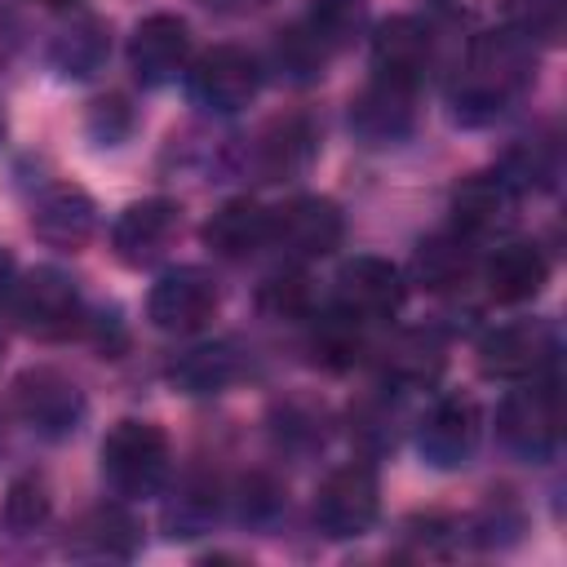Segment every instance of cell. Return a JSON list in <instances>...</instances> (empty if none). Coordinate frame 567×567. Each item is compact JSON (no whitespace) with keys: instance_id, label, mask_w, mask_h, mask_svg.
Segmentation results:
<instances>
[{"instance_id":"cell-1","label":"cell","mask_w":567,"mask_h":567,"mask_svg":"<svg viewBox=\"0 0 567 567\" xmlns=\"http://www.w3.org/2000/svg\"><path fill=\"white\" fill-rule=\"evenodd\" d=\"M532 80H536V49L527 35H518L514 27L478 31L447 80L452 120L465 128L492 124L527 93Z\"/></svg>"},{"instance_id":"cell-37","label":"cell","mask_w":567,"mask_h":567,"mask_svg":"<svg viewBox=\"0 0 567 567\" xmlns=\"http://www.w3.org/2000/svg\"><path fill=\"white\" fill-rule=\"evenodd\" d=\"M394 421H399V412L385 403V394L381 399H368V403H359V412H354V434L368 443V447H394Z\"/></svg>"},{"instance_id":"cell-15","label":"cell","mask_w":567,"mask_h":567,"mask_svg":"<svg viewBox=\"0 0 567 567\" xmlns=\"http://www.w3.org/2000/svg\"><path fill=\"white\" fill-rule=\"evenodd\" d=\"M434 62H439V40H434L430 22L403 13V18H390V22L377 27V35H372V71L381 80L421 89L425 75L434 71Z\"/></svg>"},{"instance_id":"cell-39","label":"cell","mask_w":567,"mask_h":567,"mask_svg":"<svg viewBox=\"0 0 567 567\" xmlns=\"http://www.w3.org/2000/svg\"><path fill=\"white\" fill-rule=\"evenodd\" d=\"M199 4L213 9V13H257V9H266L275 0H199Z\"/></svg>"},{"instance_id":"cell-34","label":"cell","mask_w":567,"mask_h":567,"mask_svg":"<svg viewBox=\"0 0 567 567\" xmlns=\"http://www.w3.org/2000/svg\"><path fill=\"white\" fill-rule=\"evenodd\" d=\"M257 301H261V310L270 319H310V288H306L301 275H275V279H266L261 292H257Z\"/></svg>"},{"instance_id":"cell-18","label":"cell","mask_w":567,"mask_h":567,"mask_svg":"<svg viewBox=\"0 0 567 567\" xmlns=\"http://www.w3.org/2000/svg\"><path fill=\"white\" fill-rule=\"evenodd\" d=\"M315 151H319L315 124L306 115H279V120L261 124V133L252 137V146L244 151V168L257 182H288V177L306 173Z\"/></svg>"},{"instance_id":"cell-25","label":"cell","mask_w":567,"mask_h":567,"mask_svg":"<svg viewBox=\"0 0 567 567\" xmlns=\"http://www.w3.org/2000/svg\"><path fill=\"white\" fill-rule=\"evenodd\" d=\"M474 266H478V261H474V239H465L461 230H439V235L421 239L416 261H412L416 284L430 288V292H452V288H461V284L474 275Z\"/></svg>"},{"instance_id":"cell-33","label":"cell","mask_w":567,"mask_h":567,"mask_svg":"<svg viewBox=\"0 0 567 567\" xmlns=\"http://www.w3.org/2000/svg\"><path fill=\"white\" fill-rule=\"evenodd\" d=\"M133 124H137V115H133V106L124 102V97H97L93 106H89V120H84V128H89V137L97 142V146H124L128 142V133H133Z\"/></svg>"},{"instance_id":"cell-11","label":"cell","mask_w":567,"mask_h":567,"mask_svg":"<svg viewBox=\"0 0 567 567\" xmlns=\"http://www.w3.org/2000/svg\"><path fill=\"white\" fill-rule=\"evenodd\" d=\"M483 439L478 403L465 394H439L416 421V447L434 470H461L474 461Z\"/></svg>"},{"instance_id":"cell-32","label":"cell","mask_w":567,"mask_h":567,"mask_svg":"<svg viewBox=\"0 0 567 567\" xmlns=\"http://www.w3.org/2000/svg\"><path fill=\"white\" fill-rule=\"evenodd\" d=\"M301 22L323 40L328 53H341L368 31V0H310Z\"/></svg>"},{"instance_id":"cell-29","label":"cell","mask_w":567,"mask_h":567,"mask_svg":"<svg viewBox=\"0 0 567 567\" xmlns=\"http://www.w3.org/2000/svg\"><path fill=\"white\" fill-rule=\"evenodd\" d=\"M0 518H4V532L13 540L40 536L49 527V518H53V487H49V478L35 474V470L18 474L9 483V492H4V514Z\"/></svg>"},{"instance_id":"cell-43","label":"cell","mask_w":567,"mask_h":567,"mask_svg":"<svg viewBox=\"0 0 567 567\" xmlns=\"http://www.w3.org/2000/svg\"><path fill=\"white\" fill-rule=\"evenodd\" d=\"M0 452H4V425H0Z\"/></svg>"},{"instance_id":"cell-21","label":"cell","mask_w":567,"mask_h":567,"mask_svg":"<svg viewBox=\"0 0 567 567\" xmlns=\"http://www.w3.org/2000/svg\"><path fill=\"white\" fill-rule=\"evenodd\" d=\"M244 372H248V354L239 350V341H199V346L173 354L164 368V377L182 394H221Z\"/></svg>"},{"instance_id":"cell-10","label":"cell","mask_w":567,"mask_h":567,"mask_svg":"<svg viewBox=\"0 0 567 567\" xmlns=\"http://www.w3.org/2000/svg\"><path fill=\"white\" fill-rule=\"evenodd\" d=\"M217 306H221L217 279L204 266H173L151 284L146 319L168 337H190L217 315Z\"/></svg>"},{"instance_id":"cell-16","label":"cell","mask_w":567,"mask_h":567,"mask_svg":"<svg viewBox=\"0 0 567 567\" xmlns=\"http://www.w3.org/2000/svg\"><path fill=\"white\" fill-rule=\"evenodd\" d=\"M177 230H182V204H173V199H164V195L137 199V204H128V208L115 217V226H111V248H115V257H120L124 266L142 270V266H155V261L173 248Z\"/></svg>"},{"instance_id":"cell-24","label":"cell","mask_w":567,"mask_h":567,"mask_svg":"<svg viewBox=\"0 0 567 567\" xmlns=\"http://www.w3.org/2000/svg\"><path fill=\"white\" fill-rule=\"evenodd\" d=\"M447 363V346L434 328H412V332H399L385 350H381V372L390 385L399 390H425L439 381Z\"/></svg>"},{"instance_id":"cell-26","label":"cell","mask_w":567,"mask_h":567,"mask_svg":"<svg viewBox=\"0 0 567 567\" xmlns=\"http://www.w3.org/2000/svg\"><path fill=\"white\" fill-rule=\"evenodd\" d=\"M501 177L523 195V190H549L558 182V168H563V151H558V137L549 128L532 133V137H518L505 159L496 164Z\"/></svg>"},{"instance_id":"cell-7","label":"cell","mask_w":567,"mask_h":567,"mask_svg":"<svg viewBox=\"0 0 567 567\" xmlns=\"http://www.w3.org/2000/svg\"><path fill=\"white\" fill-rule=\"evenodd\" d=\"M186 89H190V102L199 111H208V115H235V111H244L257 97L261 66L239 44H213L208 53H199L186 66Z\"/></svg>"},{"instance_id":"cell-41","label":"cell","mask_w":567,"mask_h":567,"mask_svg":"<svg viewBox=\"0 0 567 567\" xmlns=\"http://www.w3.org/2000/svg\"><path fill=\"white\" fill-rule=\"evenodd\" d=\"M40 4H71V0H40Z\"/></svg>"},{"instance_id":"cell-17","label":"cell","mask_w":567,"mask_h":567,"mask_svg":"<svg viewBox=\"0 0 567 567\" xmlns=\"http://www.w3.org/2000/svg\"><path fill=\"white\" fill-rule=\"evenodd\" d=\"M514 217H518V190L501 177V168L470 173L452 190V230H461L474 244L505 235L514 226Z\"/></svg>"},{"instance_id":"cell-23","label":"cell","mask_w":567,"mask_h":567,"mask_svg":"<svg viewBox=\"0 0 567 567\" xmlns=\"http://www.w3.org/2000/svg\"><path fill=\"white\" fill-rule=\"evenodd\" d=\"M204 244L221 261H248L270 244V208L257 199H226L204 221Z\"/></svg>"},{"instance_id":"cell-38","label":"cell","mask_w":567,"mask_h":567,"mask_svg":"<svg viewBox=\"0 0 567 567\" xmlns=\"http://www.w3.org/2000/svg\"><path fill=\"white\" fill-rule=\"evenodd\" d=\"M443 9L478 31H492V27H514L518 0H443Z\"/></svg>"},{"instance_id":"cell-8","label":"cell","mask_w":567,"mask_h":567,"mask_svg":"<svg viewBox=\"0 0 567 567\" xmlns=\"http://www.w3.org/2000/svg\"><path fill=\"white\" fill-rule=\"evenodd\" d=\"M403 297H408V284L399 266L385 257H354L332 279V310L363 328L390 323L403 310Z\"/></svg>"},{"instance_id":"cell-27","label":"cell","mask_w":567,"mask_h":567,"mask_svg":"<svg viewBox=\"0 0 567 567\" xmlns=\"http://www.w3.org/2000/svg\"><path fill=\"white\" fill-rule=\"evenodd\" d=\"M328 425H332L328 408L319 399H310V394H288V399H279L270 408V434L288 452H315V447H323L328 443Z\"/></svg>"},{"instance_id":"cell-13","label":"cell","mask_w":567,"mask_h":567,"mask_svg":"<svg viewBox=\"0 0 567 567\" xmlns=\"http://www.w3.org/2000/svg\"><path fill=\"white\" fill-rule=\"evenodd\" d=\"M416 128V89L372 75L350 97V133L363 146H399Z\"/></svg>"},{"instance_id":"cell-19","label":"cell","mask_w":567,"mask_h":567,"mask_svg":"<svg viewBox=\"0 0 567 567\" xmlns=\"http://www.w3.org/2000/svg\"><path fill=\"white\" fill-rule=\"evenodd\" d=\"M97 230V204L80 186H49L31 204V235L58 252H80Z\"/></svg>"},{"instance_id":"cell-5","label":"cell","mask_w":567,"mask_h":567,"mask_svg":"<svg viewBox=\"0 0 567 567\" xmlns=\"http://www.w3.org/2000/svg\"><path fill=\"white\" fill-rule=\"evenodd\" d=\"M9 301H13L18 328L40 341H62V337L80 332L84 315H89L75 279L58 266H35L31 275H22L9 292Z\"/></svg>"},{"instance_id":"cell-28","label":"cell","mask_w":567,"mask_h":567,"mask_svg":"<svg viewBox=\"0 0 567 567\" xmlns=\"http://www.w3.org/2000/svg\"><path fill=\"white\" fill-rule=\"evenodd\" d=\"M106 27L97 18H75L71 27H62L49 44V62L58 66V75H71V80H89L102 62H106Z\"/></svg>"},{"instance_id":"cell-3","label":"cell","mask_w":567,"mask_h":567,"mask_svg":"<svg viewBox=\"0 0 567 567\" xmlns=\"http://www.w3.org/2000/svg\"><path fill=\"white\" fill-rule=\"evenodd\" d=\"M9 408L31 434L53 439V443L71 439L89 416L84 390L58 368H22L9 385Z\"/></svg>"},{"instance_id":"cell-20","label":"cell","mask_w":567,"mask_h":567,"mask_svg":"<svg viewBox=\"0 0 567 567\" xmlns=\"http://www.w3.org/2000/svg\"><path fill=\"white\" fill-rule=\"evenodd\" d=\"M142 549V527L124 505H93L66 532V554L80 563H128Z\"/></svg>"},{"instance_id":"cell-35","label":"cell","mask_w":567,"mask_h":567,"mask_svg":"<svg viewBox=\"0 0 567 567\" xmlns=\"http://www.w3.org/2000/svg\"><path fill=\"white\" fill-rule=\"evenodd\" d=\"M235 505H239V518H244V523L266 527V523H275L279 509H284V487H279L270 474H248V478L239 483Z\"/></svg>"},{"instance_id":"cell-22","label":"cell","mask_w":567,"mask_h":567,"mask_svg":"<svg viewBox=\"0 0 567 567\" xmlns=\"http://www.w3.org/2000/svg\"><path fill=\"white\" fill-rule=\"evenodd\" d=\"M483 284H487V292L496 301L518 306V301L540 297V288L549 284V261H545V252L532 239H509V244H496L487 252Z\"/></svg>"},{"instance_id":"cell-36","label":"cell","mask_w":567,"mask_h":567,"mask_svg":"<svg viewBox=\"0 0 567 567\" xmlns=\"http://www.w3.org/2000/svg\"><path fill=\"white\" fill-rule=\"evenodd\" d=\"M523 532V509L514 505V496L509 492H492V501L478 509V518H474V540H483V545H505V540H514Z\"/></svg>"},{"instance_id":"cell-4","label":"cell","mask_w":567,"mask_h":567,"mask_svg":"<svg viewBox=\"0 0 567 567\" xmlns=\"http://www.w3.org/2000/svg\"><path fill=\"white\" fill-rule=\"evenodd\" d=\"M496 434L501 443L523 461H549L563 434V408H558V381L532 377L527 385L509 390L496 408Z\"/></svg>"},{"instance_id":"cell-40","label":"cell","mask_w":567,"mask_h":567,"mask_svg":"<svg viewBox=\"0 0 567 567\" xmlns=\"http://www.w3.org/2000/svg\"><path fill=\"white\" fill-rule=\"evenodd\" d=\"M13 284H18V266H13V257L0 248V301L13 292Z\"/></svg>"},{"instance_id":"cell-2","label":"cell","mask_w":567,"mask_h":567,"mask_svg":"<svg viewBox=\"0 0 567 567\" xmlns=\"http://www.w3.org/2000/svg\"><path fill=\"white\" fill-rule=\"evenodd\" d=\"M173 474V447L168 434L155 421L124 416L102 439V478L120 501H146L159 496Z\"/></svg>"},{"instance_id":"cell-14","label":"cell","mask_w":567,"mask_h":567,"mask_svg":"<svg viewBox=\"0 0 567 567\" xmlns=\"http://www.w3.org/2000/svg\"><path fill=\"white\" fill-rule=\"evenodd\" d=\"M186 66H190V27L177 13H151L133 27L128 71L137 75V84L146 89L173 84L177 75H186Z\"/></svg>"},{"instance_id":"cell-42","label":"cell","mask_w":567,"mask_h":567,"mask_svg":"<svg viewBox=\"0 0 567 567\" xmlns=\"http://www.w3.org/2000/svg\"><path fill=\"white\" fill-rule=\"evenodd\" d=\"M0 142H4V115H0Z\"/></svg>"},{"instance_id":"cell-12","label":"cell","mask_w":567,"mask_h":567,"mask_svg":"<svg viewBox=\"0 0 567 567\" xmlns=\"http://www.w3.org/2000/svg\"><path fill=\"white\" fill-rule=\"evenodd\" d=\"M341 235H346V217L323 195H297L270 213V244L288 261H319L341 244Z\"/></svg>"},{"instance_id":"cell-6","label":"cell","mask_w":567,"mask_h":567,"mask_svg":"<svg viewBox=\"0 0 567 567\" xmlns=\"http://www.w3.org/2000/svg\"><path fill=\"white\" fill-rule=\"evenodd\" d=\"M377 514H381V483H377V470L363 461L337 465L315 492V527L328 540L363 536L377 523Z\"/></svg>"},{"instance_id":"cell-9","label":"cell","mask_w":567,"mask_h":567,"mask_svg":"<svg viewBox=\"0 0 567 567\" xmlns=\"http://www.w3.org/2000/svg\"><path fill=\"white\" fill-rule=\"evenodd\" d=\"M478 368L496 381H532L558 359V337L545 319H509L478 337Z\"/></svg>"},{"instance_id":"cell-31","label":"cell","mask_w":567,"mask_h":567,"mask_svg":"<svg viewBox=\"0 0 567 567\" xmlns=\"http://www.w3.org/2000/svg\"><path fill=\"white\" fill-rule=\"evenodd\" d=\"M270 58H275V71H279L284 80H292V84H310V80L323 75V66H328L332 53L323 49V40H319L306 22H292L288 31L275 35Z\"/></svg>"},{"instance_id":"cell-30","label":"cell","mask_w":567,"mask_h":567,"mask_svg":"<svg viewBox=\"0 0 567 567\" xmlns=\"http://www.w3.org/2000/svg\"><path fill=\"white\" fill-rule=\"evenodd\" d=\"M217 509H221V492L213 478H186L168 509H164V523H168V536H204L213 523H217Z\"/></svg>"}]
</instances>
